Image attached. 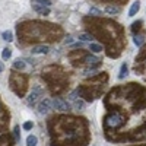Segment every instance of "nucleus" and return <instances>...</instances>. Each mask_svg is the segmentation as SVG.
I'll return each mask as SVG.
<instances>
[{"mask_svg":"<svg viewBox=\"0 0 146 146\" xmlns=\"http://www.w3.org/2000/svg\"><path fill=\"white\" fill-rule=\"evenodd\" d=\"M124 123L123 115H120L118 113H113L105 117V127H111V129H117Z\"/></svg>","mask_w":146,"mask_h":146,"instance_id":"obj_1","label":"nucleus"},{"mask_svg":"<svg viewBox=\"0 0 146 146\" xmlns=\"http://www.w3.org/2000/svg\"><path fill=\"white\" fill-rule=\"evenodd\" d=\"M51 102H53V107L56 110H58V111H69V108H70L69 102L62 100V98H54Z\"/></svg>","mask_w":146,"mask_h":146,"instance_id":"obj_2","label":"nucleus"},{"mask_svg":"<svg viewBox=\"0 0 146 146\" xmlns=\"http://www.w3.org/2000/svg\"><path fill=\"white\" fill-rule=\"evenodd\" d=\"M40 94H41V91H40L38 88H34V89H32V92H31V94H29V96H28V100H27V104H28L29 107H34V105L36 104V101H38Z\"/></svg>","mask_w":146,"mask_h":146,"instance_id":"obj_3","label":"nucleus"},{"mask_svg":"<svg viewBox=\"0 0 146 146\" xmlns=\"http://www.w3.org/2000/svg\"><path fill=\"white\" fill-rule=\"evenodd\" d=\"M51 101L50 100H42L41 102H40V105H38V113L41 114V115H45L48 111H50V108H51Z\"/></svg>","mask_w":146,"mask_h":146,"instance_id":"obj_4","label":"nucleus"},{"mask_svg":"<svg viewBox=\"0 0 146 146\" xmlns=\"http://www.w3.org/2000/svg\"><path fill=\"white\" fill-rule=\"evenodd\" d=\"M34 10L36 12V13H40V15H50V7H47V6H42V5H34Z\"/></svg>","mask_w":146,"mask_h":146,"instance_id":"obj_5","label":"nucleus"},{"mask_svg":"<svg viewBox=\"0 0 146 146\" xmlns=\"http://www.w3.org/2000/svg\"><path fill=\"white\" fill-rule=\"evenodd\" d=\"M48 50H50L48 45H36V47H34L31 50V53L32 54H47Z\"/></svg>","mask_w":146,"mask_h":146,"instance_id":"obj_6","label":"nucleus"},{"mask_svg":"<svg viewBox=\"0 0 146 146\" xmlns=\"http://www.w3.org/2000/svg\"><path fill=\"white\" fill-rule=\"evenodd\" d=\"M85 63L89 64V66H96L100 63V58L95 57V56H88V57H85Z\"/></svg>","mask_w":146,"mask_h":146,"instance_id":"obj_7","label":"nucleus"},{"mask_svg":"<svg viewBox=\"0 0 146 146\" xmlns=\"http://www.w3.org/2000/svg\"><path fill=\"white\" fill-rule=\"evenodd\" d=\"M139 9H140V2H135V3L131 5L130 10H129V16H135V15H137Z\"/></svg>","mask_w":146,"mask_h":146,"instance_id":"obj_8","label":"nucleus"},{"mask_svg":"<svg viewBox=\"0 0 146 146\" xmlns=\"http://www.w3.org/2000/svg\"><path fill=\"white\" fill-rule=\"evenodd\" d=\"M36 143H38V139H36V136L29 135V136L27 137V146H36Z\"/></svg>","mask_w":146,"mask_h":146,"instance_id":"obj_9","label":"nucleus"},{"mask_svg":"<svg viewBox=\"0 0 146 146\" xmlns=\"http://www.w3.org/2000/svg\"><path fill=\"white\" fill-rule=\"evenodd\" d=\"M105 12H107V13H110V15H114V13H118V12H120V7H118V6L110 5V6L105 7Z\"/></svg>","mask_w":146,"mask_h":146,"instance_id":"obj_10","label":"nucleus"},{"mask_svg":"<svg viewBox=\"0 0 146 146\" xmlns=\"http://www.w3.org/2000/svg\"><path fill=\"white\" fill-rule=\"evenodd\" d=\"M127 76V64L123 63L121 64V69H120V73H118V79H124Z\"/></svg>","mask_w":146,"mask_h":146,"instance_id":"obj_11","label":"nucleus"},{"mask_svg":"<svg viewBox=\"0 0 146 146\" xmlns=\"http://www.w3.org/2000/svg\"><path fill=\"white\" fill-rule=\"evenodd\" d=\"M25 66H27V63L23 62V60H21V58L15 60V63H13V67H15V69H18V70H22V69H25Z\"/></svg>","mask_w":146,"mask_h":146,"instance_id":"obj_12","label":"nucleus"},{"mask_svg":"<svg viewBox=\"0 0 146 146\" xmlns=\"http://www.w3.org/2000/svg\"><path fill=\"white\" fill-rule=\"evenodd\" d=\"M2 38L5 40V41H13V34H12L10 31H3L2 32Z\"/></svg>","mask_w":146,"mask_h":146,"instance_id":"obj_13","label":"nucleus"},{"mask_svg":"<svg viewBox=\"0 0 146 146\" xmlns=\"http://www.w3.org/2000/svg\"><path fill=\"white\" fill-rule=\"evenodd\" d=\"M2 57H3V60H9V58L12 57V50H10L9 47L3 48V51H2Z\"/></svg>","mask_w":146,"mask_h":146,"instance_id":"obj_14","label":"nucleus"},{"mask_svg":"<svg viewBox=\"0 0 146 146\" xmlns=\"http://www.w3.org/2000/svg\"><path fill=\"white\" fill-rule=\"evenodd\" d=\"M135 44L137 45V47H142L143 45V42H145V36L143 35H135Z\"/></svg>","mask_w":146,"mask_h":146,"instance_id":"obj_15","label":"nucleus"},{"mask_svg":"<svg viewBox=\"0 0 146 146\" xmlns=\"http://www.w3.org/2000/svg\"><path fill=\"white\" fill-rule=\"evenodd\" d=\"M89 50H91L92 53H101V51H102V47L98 45V44H91V45H89Z\"/></svg>","mask_w":146,"mask_h":146,"instance_id":"obj_16","label":"nucleus"},{"mask_svg":"<svg viewBox=\"0 0 146 146\" xmlns=\"http://www.w3.org/2000/svg\"><path fill=\"white\" fill-rule=\"evenodd\" d=\"M35 3H36V5H42V6L50 7V6H51V0H35Z\"/></svg>","mask_w":146,"mask_h":146,"instance_id":"obj_17","label":"nucleus"},{"mask_svg":"<svg viewBox=\"0 0 146 146\" xmlns=\"http://www.w3.org/2000/svg\"><path fill=\"white\" fill-rule=\"evenodd\" d=\"M79 40H80V41H91L92 36H91L89 34H80V35H79Z\"/></svg>","mask_w":146,"mask_h":146,"instance_id":"obj_18","label":"nucleus"},{"mask_svg":"<svg viewBox=\"0 0 146 146\" xmlns=\"http://www.w3.org/2000/svg\"><path fill=\"white\" fill-rule=\"evenodd\" d=\"M13 136H15V140H16V142L21 140V133H19V127H18V126L13 129Z\"/></svg>","mask_w":146,"mask_h":146,"instance_id":"obj_19","label":"nucleus"},{"mask_svg":"<svg viewBox=\"0 0 146 146\" xmlns=\"http://www.w3.org/2000/svg\"><path fill=\"white\" fill-rule=\"evenodd\" d=\"M89 15L98 16V15H101V10H100V9H96V7H91V9H89Z\"/></svg>","mask_w":146,"mask_h":146,"instance_id":"obj_20","label":"nucleus"},{"mask_svg":"<svg viewBox=\"0 0 146 146\" xmlns=\"http://www.w3.org/2000/svg\"><path fill=\"white\" fill-rule=\"evenodd\" d=\"M83 73H85V76H92L96 73V70H95V67H91V69H86Z\"/></svg>","mask_w":146,"mask_h":146,"instance_id":"obj_21","label":"nucleus"},{"mask_svg":"<svg viewBox=\"0 0 146 146\" xmlns=\"http://www.w3.org/2000/svg\"><path fill=\"white\" fill-rule=\"evenodd\" d=\"M83 107H85V101H82V100H76V101H75V108L80 110V108H83Z\"/></svg>","mask_w":146,"mask_h":146,"instance_id":"obj_22","label":"nucleus"},{"mask_svg":"<svg viewBox=\"0 0 146 146\" xmlns=\"http://www.w3.org/2000/svg\"><path fill=\"white\" fill-rule=\"evenodd\" d=\"M78 92H79V91H75V92H72V94L69 95V98H70L72 101H76V100H78Z\"/></svg>","mask_w":146,"mask_h":146,"instance_id":"obj_23","label":"nucleus"},{"mask_svg":"<svg viewBox=\"0 0 146 146\" xmlns=\"http://www.w3.org/2000/svg\"><path fill=\"white\" fill-rule=\"evenodd\" d=\"M32 123H31V121H27V123H23V129H25V130H31L32 129Z\"/></svg>","mask_w":146,"mask_h":146,"instance_id":"obj_24","label":"nucleus"},{"mask_svg":"<svg viewBox=\"0 0 146 146\" xmlns=\"http://www.w3.org/2000/svg\"><path fill=\"white\" fill-rule=\"evenodd\" d=\"M72 42H73V38H72V36H69V38L64 41V44H72Z\"/></svg>","mask_w":146,"mask_h":146,"instance_id":"obj_25","label":"nucleus"},{"mask_svg":"<svg viewBox=\"0 0 146 146\" xmlns=\"http://www.w3.org/2000/svg\"><path fill=\"white\" fill-rule=\"evenodd\" d=\"M3 69H5V66H3V63H0V73L3 72Z\"/></svg>","mask_w":146,"mask_h":146,"instance_id":"obj_26","label":"nucleus"}]
</instances>
